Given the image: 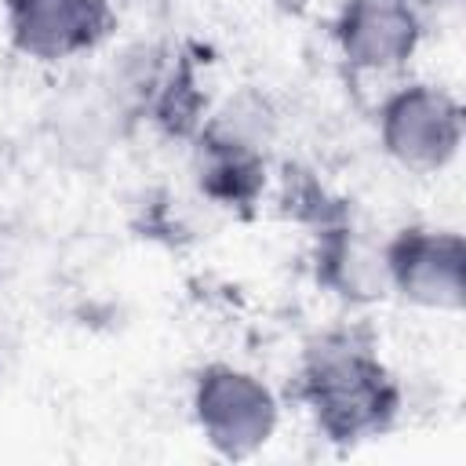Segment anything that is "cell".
<instances>
[{
  "label": "cell",
  "mask_w": 466,
  "mask_h": 466,
  "mask_svg": "<svg viewBox=\"0 0 466 466\" xmlns=\"http://www.w3.org/2000/svg\"><path fill=\"white\" fill-rule=\"evenodd\" d=\"M462 106L441 84H400L379 106L382 153L411 175L444 171L462 149Z\"/></svg>",
  "instance_id": "4"
},
{
  "label": "cell",
  "mask_w": 466,
  "mask_h": 466,
  "mask_svg": "<svg viewBox=\"0 0 466 466\" xmlns=\"http://www.w3.org/2000/svg\"><path fill=\"white\" fill-rule=\"evenodd\" d=\"M7 40L33 62H66L95 51L116 25L109 0H4Z\"/></svg>",
  "instance_id": "6"
},
{
  "label": "cell",
  "mask_w": 466,
  "mask_h": 466,
  "mask_svg": "<svg viewBox=\"0 0 466 466\" xmlns=\"http://www.w3.org/2000/svg\"><path fill=\"white\" fill-rule=\"evenodd\" d=\"M386 244L390 295L433 313H459L466 302V244L459 229L404 226Z\"/></svg>",
  "instance_id": "5"
},
{
  "label": "cell",
  "mask_w": 466,
  "mask_h": 466,
  "mask_svg": "<svg viewBox=\"0 0 466 466\" xmlns=\"http://www.w3.org/2000/svg\"><path fill=\"white\" fill-rule=\"evenodd\" d=\"M317 280L350 306H371L390 295L386 244L368 233L335 222L317 240Z\"/></svg>",
  "instance_id": "8"
},
{
  "label": "cell",
  "mask_w": 466,
  "mask_h": 466,
  "mask_svg": "<svg viewBox=\"0 0 466 466\" xmlns=\"http://www.w3.org/2000/svg\"><path fill=\"white\" fill-rule=\"evenodd\" d=\"M273 116L262 98L240 95L222 109L204 113L193 131L197 189L218 208H251L266 189V149Z\"/></svg>",
  "instance_id": "2"
},
{
  "label": "cell",
  "mask_w": 466,
  "mask_h": 466,
  "mask_svg": "<svg viewBox=\"0 0 466 466\" xmlns=\"http://www.w3.org/2000/svg\"><path fill=\"white\" fill-rule=\"evenodd\" d=\"M422 29L426 22L400 0H346L335 15L331 36L339 58L353 73L386 76L415 58Z\"/></svg>",
  "instance_id": "7"
},
{
  "label": "cell",
  "mask_w": 466,
  "mask_h": 466,
  "mask_svg": "<svg viewBox=\"0 0 466 466\" xmlns=\"http://www.w3.org/2000/svg\"><path fill=\"white\" fill-rule=\"evenodd\" d=\"M295 390L317 430L335 444L371 441L386 433L400 411L393 375L371 339L353 328H335L306 342Z\"/></svg>",
  "instance_id": "1"
},
{
  "label": "cell",
  "mask_w": 466,
  "mask_h": 466,
  "mask_svg": "<svg viewBox=\"0 0 466 466\" xmlns=\"http://www.w3.org/2000/svg\"><path fill=\"white\" fill-rule=\"evenodd\" d=\"M189 408L208 448L226 459L262 451L280 422L277 393L255 371L237 364H208L193 379Z\"/></svg>",
  "instance_id": "3"
},
{
  "label": "cell",
  "mask_w": 466,
  "mask_h": 466,
  "mask_svg": "<svg viewBox=\"0 0 466 466\" xmlns=\"http://www.w3.org/2000/svg\"><path fill=\"white\" fill-rule=\"evenodd\" d=\"M404 7H411L422 22H430V18H441V15H448V11H455L462 0H400Z\"/></svg>",
  "instance_id": "9"
}]
</instances>
